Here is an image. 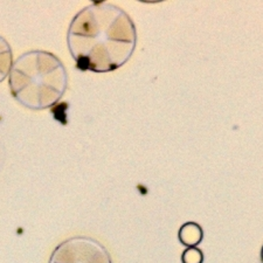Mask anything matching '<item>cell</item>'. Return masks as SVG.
I'll return each instance as SVG.
<instances>
[{"label":"cell","mask_w":263,"mask_h":263,"mask_svg":"<svg viewBox=\"0 0 263 263\" xmlns=\"http://www.w3.org/2000/svg\"><path fill=\"white\" fill-rule=\"evenodd\" d=\"M137 44L126 12L110 3H95L71 20L67 45L79 69L108 73L129 61Z\"/></svg>","instance_id":"6da1fadb"},{"label":"cell","mask_w":263,"mask_h":263,"mask_svg":"<svg viewBox=\"0 0 263 263\" xmlns=\"http://www.w3.org/2000/svg\"><path fill=\"white\" fill-rule=\"evenodd\" d=\"M8 87L12 96L25 108H52L67 89L66 68L53 53L31 50L13 62L8 74Z\"/></svg>","instance_id":"7a4b0ae2"},{"label":"cell","mask_w":263,"mask_h":263,"mask_svg":"<svg viewBox=\"0 0 263 263\" xmlns=\"http://www.w3.org/2000/svg\"><path fill=\"white\" fill-rule=\"evenodd\" d=\"M48 263H112L107 248L89 236H73L57 246Z\"/></svg>","instance_id":"3957f363"},{"label":"cell","mask_w":263,"mask_h":263,"mask_svg":"<svg viewBox=\"0 0 263 263\" xmlns=\"http://www.w3.org/2000/svg\"><path fill=\"white\" fill-rule=\"evenodd\" d=\"M178 239L185 247H197L203 239V231L197 222H186L178 232Z\"/></svg>","instance_id":"277c9868"},{"label":"cell","mask_w":263,"mask_h":263,"mask_svg":"<svg viewBox=\"0 0 263 263\" xmlns=\"http://www.w3.org/2000/svg\"><path fill=\"white\" fill-rule=\"evenodd\" d=\"M12 65H13V54L8 42L0 36V83L8 78Z\"/></svg>","instance_id":"5b68a950"},{"label":"cell","mask_w":263,"mask_h":263,"mask_svg":"<svg viewBox=\"0 0 263 263\" xmlns=\"http://www.w3.org/2000/svg\"><path fill=\"white\" fill-rule=\"evenodd\" d=\"M182 263H202L203 262V254L197 247H190L184 250L181 255Z\"/></svg>","instance_id":"8992f818"},{"label":"cell","mask_w":263,"mask_h":263,"mask_svg":"<svg viewBox=\"0 0 263 263\" xmlns=\"http://www.w3.org/2000/svg\"><path fill=\"white\" fill-rule=\"evenodd\" d=\"M261 260L263 262V246H262V249H261Z\"/></svg>","instance_id":"52a82bcc"}]
</instances>
